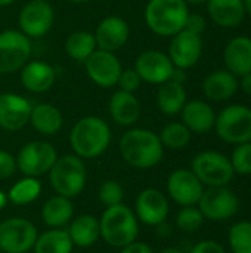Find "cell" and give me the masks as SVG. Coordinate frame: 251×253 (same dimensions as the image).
I'll return each mask as SVG.
<instances>
[{
	"label": "cell",
	"instance_id": "obj_26",
	"mask_svg": "<svg viewBox=\"0 0 251 253\" xmlns=\"http://www.w3.org/2000/svg\"><path fill=\"white\" fill-rule=\"evenodd\" d=\"M28 123L40 135L52 136L61 130L64 125V117L55 105L49 102H40L37 105H33Z\"/></svg>",
	"mask_w": 251,
	"mask_h": 253
},
{
	"label": "cell",
	"instance_id": "obj_3",
	"mask_svg": "<svg viewBox=\"0 0 251 253\" xmlns=\"http://www.w3.org/2000/svg\"><path fill=\"white\" fill-rule=\"evenodd\" d=\"M143 15L152 33L161 37H173L185 28L189 6L183 0H149Z\"/></svg>",
	"mask_w": 251,
	"mask_h": 253
},
{
	"label": "cell",
	"instance_id": "obj_22",
	"mask_svg": "<svg viewBox=\"0 0 251 253\" xmlns=\"http://www.w3.org/2000/svg\"><path fill=\"white\" fill-rule=\"evenodd\" d=\"M223 59L226 70L241 77L251 73V39L247 36L234 37L225 47Z\"/></svg>",
	"mask_w": 251,
	"mask_h": 253
},
{
	"label": "cell",
	"instance_id": "obj_29",
	"mask_svg": "<svg viewBox=\"0 0 251 253\" xmlns=\"http://www.w3.org/2000/svg\"><path fill=\"white\" fill-rule=\"evenodd\" d=\"M68 234H70L74 246L89 248V246L95 245L101 236L99 219H96L93 215H81V216L72 219V222L68 228Z\"/></svg>",
	"mask_w": 251,
	"mask_h": 253
},
{
	"label": "cell",
	"instance_id": "obj_5",
	"mask_svg": "<svg viewBox=\"0 0 251 253\" xmlns=\"http://www.w3.org/2000/svg\"><path fill=\"white\" fill-rule=\"evenodd\" d=\"M50 185L58 196L77 197L86 185L87 172L83 160L75 154L58 157L49 170Z\"/></svg>",
	"mask_w": 251,
	"mask_h": 253
},
{
	"label": "cell",
	"instance_id": "obj_51",
	"mask_svg": "<svg viewBox=\"0 0 251 253\" xmlns=\"http://www.w3.org/2000/svg\"><path fill=\"white\" fill-rule=\"evenodd\" d=\"M0 253H3V252H1V251H0Z\"/></svg>",
	"mask_w": 251,
	"mask_h": 253
},
{
	"label": "cell",
	"instance_id": "obj_38",
	"mask_svg": "<svg viewBox=\"0 0 251 253\" xmlns=\"http://www.w3.org/2000/svg\"><path fill=\"white\" fill-rule=\"evenodd\" d=\"M141 83H142V79L135 68H123L120 79L117 82V86L120 87V90L135 93L139 89Z\"/></svg>",
	"mask_w": 251,
	"mask_h": 253
},
{
	"label": "cell",
	"instance_id": "obj_12",
	"mask_svg": "<svg viewBox=\"0 0 251 253\" xmlns=\"http://www.w3.org/2000/svg\"><path fill=\"white\" fill-rule=\"evenodd\" d=\"M55 22V12L49 1L30 0L18 15L19 31L28 39H40L46 36Z\"/></svg>",
	"mask_w": 251,
	"mask_h": 253
},
{
	"label": "cell",
	"instance_id": "obj_25",
	"mask_svg": "<svg viewBox=\"0 0 251 253\" xmlns=\"http://www.w3.org/2000/svg\"><path fill=\"white\" fill-rule=\"evenodd\" d=\"M238 90V79L228 70H216L210 73L203 82V92L206 98L215 102L231 99Z\"/></svg>",
	"mask_w": 251,
	"mask_h": 253
},
{
	"label": "cell",
	"instance_id": "obj_21",
	"mask_svg": "<svg viewBox=\"0 0 251 253\" xmlns=\"http://www.w3.org/2000/svg\"><path fill=\"white\" fill-rule=\"evenodd\" d=\"M182 123L191 130V133H207L215 127L216 113L212 105L201 99L186 101L180 111Z\"/></svg>",
	"mask_w": 251,
	"mask_h": 253
},
{
	"label": "cell",
	"instance_id": "obj_34",
	"mask_svg": "<svg viewBox=\"0 0 251 253\" xmlns=\"http://www.w3.org/2000/svg\"><path fill=\"white\" fill-rule=\"evenodd\" d=\"M232 253H251V222L240 221L234 224L228 236Z\"/></svg>",
	"mask_w": 251,
	"mask_h": 253
},
{
	"label": "cell",
	"instance_id": "obj_48",
	"mask_svg": "<svg viewBox=\"0 0 251 253\" xmlns=\"http://www.w3.org/2000/svg\"><path fill=\"white\" fill-rule=\"evenodd\" d=\"M70 3H74V4H84V3H90L92 0H67Z\"/></svg>",
	"mask_w": 251,
	"mask_h": 253
},
{
	"label": "cell",
	"instance_id": "obj_27",
	"mask_svg": "<svg viewBox=\"0 0 251 253\" xmlns=\"http://www.w3.org/2000/svg\"><path fill=\"white\" fill-rule=\"evenodd\" d=\"M186 104V89L183 83H179L173 79L160 84L157 93V105L160 111L166 116H176L182 111Z\"/></svg>",
	"mask_w": 251,
	"mask_h": 253
},
{
	"label": "cell",
	"instance_id": "obj_49",
	"mask_svg": "<svg viewBox=\"0 0 251 253\" xmlns=\"http://www.w3.org/2000/svg\"><path fill=\"white\" fill-rule=\"evenodd\" d=\"M15 0H0V7H4V6H9V4H12Z\"/></svg>",
	"mask_w": 251,
	"mask_h": 253
},
{
	"label": "cell",
	"instance_id": "obj_44",
	"mask_svg": "<svg viewBox=\"0 0 251 253\" xmlns=\"http://www.w3.org/2000/svg\"><path fill=\"white\" fill-rule=\"evenodd\" d=\"M6 203H7V196L3 191H0V209H3L6 206Z\"/></svg>",
	"mask_w": 251,
	"mask_h": 253
},
{
	"label": "cell",
	"instance_id": "obj_46",
	"mask_svg": "<svg viewBox=\"0 0 251 253\" xmlns=\"http://www.w3.org/2000/svg\"><path fill=\"white\" fill-rule=\"evenodd\" d=\"M160 253H183L182 251H179V249H176V248H166V249H163Z\"/></svg>",
	"mask_w": 251,
	"mask_h": 253
},
{
	"label": "cell",
	"instance_id": "obj_4",
	"mask_svg": "<svg viewBox=\"0 0 251 253\" xmlns=\"http://www.w3.org/2000/svg\"><path fill=\"white\" fill-rule=\"evenodd\" d=\"M101 237L112 248H124L138 237V218L126 205L120 203L105 209L99 219Z\"/></svg>",
	"mask_w": 251,
	"mask_h": 253
},
{
	"label": "cell",
	"instance_id": "obj_28",
	"mask_svg": "<svg viewBox=\"0 0 251 253\" xmlns=\"http://www.w3.org/2000/svg\"><path fill=\"white\" fill-rule=\"evenodd\" d=\"M72 215H74V205L71 199L64 196L50 197L41 209V218L44 224L50 228L65 227L71 221Z\"/></svg>",
	"mask_w": 251,
	"mask_h": 253
},
{
	"label": "cell",
	"instance_id": "obj_30",
	"mask_svg": "<svg viewBox=\"0 0 251 253\" xmlns=\"http://www.w3.org/2000/svg\"><path fill=\"white\" fill-rule=\"evenodd\" d=\"M98 49L96 46V40H95V34L86 30H77L72 31L67 40H65V52L67 55L77 61L84 64L86 59Z\"/></svg>",
	"mask_w": 251,
	"mask_h": 253
},
{
	"label": "cell",
	"instance_id": "obj_39",
	"mask_svg": "<svg viewBox=\"0 0 251 253\" xmlns=\"http://www.w3.org/2000/svg\"><path fill=\"white\" fill-rule=\"evenodd\" d=\"M16 159L4 150H0V179H7L16 172Z\"/></svg>",
	"mask_w": 251,
	"mask_h": 253
},
{
	"label": "cell",
	"instance_id": "obj_14",
	"mask_svg": "<svg viewBox=\"0 0 251 253\" xmlns=\"http://www.w3.org/2000/svg\"><path fill=\"white\" fill-rule=\"evenodd\" d=\"M175 65L169 55L160 50H145L135 61V70L142 82L149 84H163L173 77Z\"/></svg>",
	"mask_w": 251,
	"mask_h": 253
},
{
	"label": "cell",
	"instance_id": "obj_36",
	"mask_svg": "<svg viewBox=\"0 0 251 253\" xmlns=\"http://www.w3.org/2000/svg\"><path fill=\"white\" fill-rule=\"evenodd\" d=\"M229 160L235 173L251 175V142L238 144Z\"/></svg>",
	"mask_w": 251,
	"mask_h": 253
},
{
	"label": "cell",
	"instance_id": "obj_17",
	"mask_svg": "<svg viewBox=\"0 0 251 253\" xmlns=\"http://www.w3.org/2000/svg\"><path fill=\"white\" fill-rule=\"evenodd\" d=\"M31 102L12 92L0 95V127L9 132H16L25 127L30 122Z\"/></svg>",
	"mask_w": 251,
	"mask_h": 253
},
{
	"label": "cell",
	"instance_id": "obj_15",
	"mask_svg": "<svg viewBox=\"0 0 251 253\" xmlns=\"http://www.w3.org/2000/svg\"><path fill=\"white\" fill-rule=\"evenodd\" d=\"M169 58L176 68H192L203 55V39L188 30H182L172 37Z\"/></svg>",
	"mask_w": 251,
	"mask_h": 253
},
{
	"label": "cell",
	"instance_id": "obj_16",
	"mask_svg": "<svg viewBox=\"0 0 251 253\" xmlns=\"http://www.w3.org/2000/svg\"><path fill=\"white\" fill-rule=\"evenodd\" d=\"M204 191V185L191 169L175 170L167 181V193L173 202L180 206L198 205Z\"/></svg>",
	"mask_w": 251,
	"mask_h": 253
},
{
	"label": "cell",
	"instance_id": "obj_24",
	"mask_svg": "<svg viewBox=\"0 0 251 253\" xmlns=\"http://www.w3.org/2000/svg\"><path fill=\"white\" fill-rule=\"evenodd\" d=\"M109 114L111 119L121 126H132L141 117V102L135 93L117 90L109 98Z\"/></svg>",
	"mask_w": 251,
	"mask_h": 253
},
{
	"label": "cell",
	"instance_id": "obj_7",
	"mask_svg": "<svg viewBox=\"0 0 251 253\" xmlns=\"http://www.w3.org/2000/svg\"><path fill=\"white\" fill-rule=\"evenodd\" d=\"M191 170L206 187H228L235 172L231 160L219 151H201L192 163Z\"/></svg>",
	"mask_w": 251,
	"mask_h": 253
},
{
	"label": "cell",
	"instance_id": "obj_20",
	"mask_svg": "<svg viewBox=\"0 0 251 253\" xmlns=\"http://www.w3.org/2000/svg\"><path fill=\"white\" fill-rule=\"evenodd\" d=\"M19 79L28 92L44 93L50 90L56 80L55 68L44 61H28L19 70Z\"/></svg>",
	"mask_w": 251,
	"mask_h": 253
},
{
	"label": "cell",
	"instance_id": "obj_18",
	"mask_svg": "<svg viewBox=\"0 0 251 253\" xmlns=\"http://www.w3.org/2000/svg\"><path fill=\"white\" fill-rule=\"evenodd\" d=\"M95 40L98 49L107 52H117L126 46L130 37V27L127 21L121 16L111 15L105 16L96 27Z\"/></svg>",
	"mask_w": 251,
	"mask_h": 253
},
{
	"label": "cell",
	"instance_id": "obj_32",
	"mask_svg": "<svg viewBox=\"0 0 251 253\" xmlns=\"http://www.w3.org/2000/svg\"><path fill=\"white\" fill-rule=\"evenodd\" d=\"M41 193V184L37 178L25 176L24 179L18 181L9 191L7 200L13 205H28L34 202Z\"/></svg>",
	"mask_w": 251,
	"mask_h": 253
},
{
	"label": "cell",
	"instance_id": "obj_6",
	"mask_svg": "<svg viewBox=\"0 0 251 253\" xmlns=\"http://www.w3.org/2000/svg\"><path fill=\"white\" fill-rule=\"evenodd\" d=\"M215 129L220 139L228 144L251 142V108L241 104H232L216 116Z\"/></svg>",
	"mask_w": 251,
	"mask_h": 253
},
{
	"label": "cell",
	"instance_id": "obj_41",
	"mask_svg": "<svg viewBox=\"0 0 251 253\" xmlns=\"http://www.w3.org/2000/svg\"><path fill=\"white\" fill-rule=\"evenodd\" d=\"M191 253H226L225 248L216 240H203L197 243Z\"/></svg>",
	"mask_w": 251,
	"mask_h": 253
},
{
	"label": "cell",
	"instance_id": "obj_13",
	"mask_svg": "<svg viewBox=\"0 0 251 253\" xmlns=\"http://www.w3.org/2000/svg\"><path fill=\"white\" fill-rule=\"evenodd\" d=\"M89 79L99 87L108 89L117 86L123 71L121 62L114 52L96 49L84 62Z\"/></svg>",
	"mask_w": 251,
	"mask_h": 253
},
{
	"label": "cell",
	"instance_id": "obj_35",
	"mask_svg": "<svg viewBox=\"0 0 251 253\" xmlns=\"http://www.w3.org/2000/svg\"><path fill=\"white\" fill-rule=\"evenodd\" d=\"M204 222V216L201 211L195 206H185L179 211L176 216V225L179 230L185 233H194L201 228Z\"/></svg>",
	"mask_w": 251,
	"mask_h": 253
},
{
	"label": "cell",
	"instance_id": "obj_43",
	"mask_svg": "<svg viewBox=\"0 0 251 253\" xmlns=\"http://www.w3.org/2000/svg\"><path fill=\"white\" fill-rule=\"evenodd\" d=\"M238 87H241V90L246 95L251 96V73L241 76V80L238 82Z\"/></svg>",
	"mask_w": 251,
	"mask_h": 253
},
{
	"label": "cell",
	"instance_id": "obj_50",
	"mask_svg": "<svg viewBox=\"0 0 251 253\" xmlns=\"http://www.w3.org/2000/svg\"><path fill=\"white\" fill-rule=\"evenodd\" d=\"M37 1H49V0H37Z\"/></svg>",
	"mask_w": 251,
	"mask_h": 253
},
{
	"label": "cell",
	"instance_id": "obj_31",
	"mask_svg": "<svg viewBox=\"0 0 251 253\" xmlns=\"http://www.w3.org/2000/svg\"><path fill=\"white\" fill-rule=\"evenodd\" d=\"M72 242L68 231L52 228L37 237L34 243V253H71Z\"/></svg>",
	"mask_w": 251,
	"mask_h": 253
},
{
	"label": "cell",
	"instance_id": "obj_9",
	"mask_svg": "<svg viewBox=\"0 0 251 253\" xmlns=\"http://www.w3.org/2000/svg\"><path fill=\"white\" fill-rule=\"evenodd\" d=\"M16 159V168L25 176L37 178L50 170L58 159L55 147L46 141H31L25 144Z\"/></svg>",
	"mask_w": 251,
	"mask_h": 253
},
{
	"label": "cell",
	"instance_id": "obj_19",
	"mask_svg": "<svg viewBox=\"0 0 251 253\" xmlns=\"http://www.w3.org/2000/svg\"><path fill=\"white\" fill-rule=\"evenodd\" d=\"M136 215L138 218L146 224L157 227L163 222H166L169 215V202L167 197L155 188H146L143 190L135 203Z\"/></svg>",
	"mask_w": 251,
	"mask_h": 253
},
{
	"label": "cell",
	"instance_id": "obj_40",
	"mask_svg": "<svg viewBox=\"0 0 251 253\" xmlns=\"http://www.w3.org/2000/svg\"><path fill=\"white\" fill-rule=\"evenodd\" d=\"M206 27H207V21H206V18L203 15H200V13H191L189 12L183 30H188V31H191L194 34L201 36L206 31Z\"/></svg>",
	"mask_w": 251,
	"mask_h": 253
},
{
	"label": "cell",
	"instance_id": "obj_33",
	"mask_svg": "<svg viewBox=\"0 0 251 253\" xmlns=\"http://www.w3.org/2000/svg\"><path fill=\"white\" fill-rule=\"evenodd\" d=\"M163 147L170 150H180L186 147L191 141V130L182 122H172L163 127L158 135Z\"/></svg>",
	"mask_w": 251,
	"mask_h": 253
},
{
	"label": "cell",
	"instance_id": "obj_11",
	"mask_svg": "<svg viewBox=\"0 0 251 253\" xmlns=\"http://www.w3.org/2000/svg\"><path fill=\"white\" fill-rule=\"evenodd\" d=\"M37 228L24 218H9L0 224V251L3 253H25L34 248Z\"/></svg>",
	"mask_w": 251,
	"mask_h": 253
},
{
	"label": "cell",
	"instance_id": "obj_45",
	"mask_svg": "<svg viewBox=\"0 0 251 253\" xmlns=\"http://www.w3.org/2000/svg\"><path fill=\"white\" fill-rule=\"evenodd\" d=\"M188 6L189 4H192V6H197V4H204V3H207V0H183Z\"/></svg>",
	"mask_w": 251,
	"mask_h": 253
},
{
	"label": "cell",
	"instance_id": "obj_2",
	"mask_svg": "<svg viewBox=\"0 0 251 253\" xmlns=\"http://www.w3.org/2000/svg\"><path fill=\"white\" fill-rule=\"evenodd\" d=\"M70 144L80 159L99 157L111 144V129L98 116L81 117L71 129Z\"/></svg>",
	"mask_w": 251,
	"mask_h": 253
},
{
	"label": "cell",
	"instance_id": "obj_23",
	"mask_svg": "<svg viewBox=\"0 0 251 253\" xmlns=\"http://www.w3.org/2000/svg\"><path fill=\"white\" fill-rule=\"evenodd\" d=\"M210 19L223 28H235L246 18L244 0H207Z\"/></svg>",
	"mask_w": 251,
	"mask_h": 253
},
{
	"label": "cell",
	"instance_id": "obj_37",
	"mask_svg": "<svg viewBox=\"0 0 251 253\" xmlns=\"http://www.w3.org/2000/svg\"><path fill=\"white\" fill-rule=\"evenodd\" d=\"M124 190L117 181H105L99 188V200L107 208L123 203Z\"/></svg>",
	"mask_w": 251,
	"mask_h": 253
},
{
	"label": "cell",
	"instance_id": "obj_42",
	"mask_svg": "<svg viewBox=\"0 0 251 253\" xmlns=\"http://www.w3.org/2000/svg\"><path fill=\"white\" fill-rule=\"evenodd\" d=\"M120 253H154L152 249L146 245V243H142V242H133L124 248H121V252Z\"/></svg>",
	"mask_w": 251,
	"mask_h": 253
},
{
	"label": "cell",
	"instance_id": "obj_8",
	"mask_svg": "<svg viewBox=\"0 0 251 253\" xmlns=\"http://www.w3.org/2000/svg\"><path fill=\"white\" fill-rule=\"evenodd\" d=\"M31 40L19 30L0 33V74L19 71L31 56Z\"/></svg>",
	"mask_w": 251,
	"mask_h": 253
},
{
	"label": "cell",
	"instance_id": "obj_10",
	"mask_svg": "<svg viewBox=\"0 0 251 253\" xmlns=\"http://www.w3.org/2000/svg\"><path fill=\"white\" fill-rule=\"evenodd\" d=\"M238 208L240 200L228 187H209L203 191L198 202V209L201 211L204 219L213 222L231 219L238 212Z\"/></svg>",
	"mask_w": 251,
	"mask_h": 253
},
{
	"label": "cell",
	"instance_id": "obj_1",
	"mask_svg": "<svg viewBox=\"0 0 251 253\" xmlns=\"http://www.w3.org/2000/svg\"><path fill=\"white\" fill-rule=\"evenodd\" d=\"M120 153L127 165L136 169L157 166L164 154L160 136L148 129H130L120 139Z\"/></svg>",
	"mask_w": 251,
	"mask_h": 253
},
{
	"label": "cell",
	"instance_id": "obj_47",
	"mask_svg": "<svg viewBox=\"0 0 251 253\" xmlns=\"http://www.w3.org/2000/svg\"><path fill=\"white\" fill-rule=\"evenodd\" d=\"M244 7H246V13L251 16V0H244Z\"/></svg>",
	"mask_w": 251,
	"mask_h": 253
}]
</instances>
